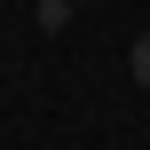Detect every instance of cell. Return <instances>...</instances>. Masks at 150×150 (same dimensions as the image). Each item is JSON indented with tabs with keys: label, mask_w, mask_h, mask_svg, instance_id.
I'll use <instances>...</instances> for the list:
<instances>
[{
	"label": "cell",
	"mask_w": 150,
	"mask_h": 150,
	"mask_svg": "<svg viewBox=\"0 0 150 150\" xmlns=\"http://www.w3.org/2000/svg\"><path fill=\"white\" fill-rule=\"evenodd\" d=\"M40 24H47V32H63V24H71V0H40Z\"/></svg>",
	"instance_id": "obj_1"
},
{
	"label": "cell",
	"mask_w": 150,
	"mask_h": 150,
	"mask_svg": "<svg viewBox=\"0 0 150 150\" xmlns=\"http://www.w3.org/2000/svg\"><path fill=\"white\" fill-rule=\"evenodd\" d=\"M134 79H142V87H150V32H142V40H134Z\"/></svg>",
	"instance_id": "obj_2"
},
{
	"label": "cell",
	"mask_w": 150,
	"mask_h": 150,
	"mask_svg": "<svg viewBox=\"0 0 150 150\" xmlns=\"http://www.w3.org/2000/svg\"><path fill=\"white\" fill-rule=\"evenodd\" d=\"M71 8H79V0H71Z\"/></svg>",
	"instance_id": "obj_3"
}]
</instances>
